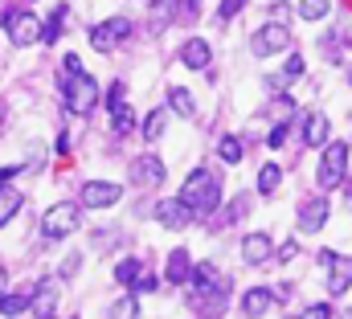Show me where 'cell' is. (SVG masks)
I'll list each match as a JSON object with an SVG mask.
<instances>
[{
	"label": "cell",
	"instance_id": "1",
	"mask_svg": "<svg viewBox=\"0 0 352 319\" xmlns=\"http://www.w3.org/2000/svg\"><path fill=\"white\" fill-rule=\"evenodd\" d=\"M180 201H184V209H188L192 217H209V213L221 205V180H217V172H209V168H197V172L184 180V188H180Z\"/></svg>",
	"mask_w": 352,
	"mask_h": 319
},
{
	"label": "cell",
	"instance_id": "2",
	"mask_svg": "<svg viewBox=\"0 0 352 319\" xmlns=\"http://www.w3.org/2000/svg\"><path fill=\"white\" fill-rule=\"evenodd\" d=\"M78 209H82V205H70V201L50 205V209H45V217H41V238H50V241L70 238V234L78 230Z\"/></svg>",
	"mask_w": 352,
	"mask_h": 319
},
{
	"label": "cell",
	"instance_id": "3",
	"mask_svg": "<svg viewBox=\"0 0 352 319\" xmlns=\"http://www.w3.org/2000/svg\"><path fill=\"white\" fill-rule=\"evenodd\" d=\"M62 90H66V107L74 115H90L98 107V82L90 78V74H66Z\"/></svg>",
	"mask_w": 352,
	"mask_h": 319
},
{
	"label": "cell",
	"instance_id": "4",
	"mask_svg": "<svg viewBox=\"0 0 352 319\" xmlns=\"http://www.w3.org/2000/svg\"><path fill=\"white\" fill-rule=\"evenodd\" d=\"M0 21H4L12 45L25 50V45H37V41H41V21H37V12H29V8H12V12H4Z\"/></svg>",
	"mask_w": 352,
	"mask_h": 319
},
{
	"label": "cell",
	"instance_id": "5",
	"mask_svg": "<svg viewBox=\"0 0 352 319\" xmlns=\"http://www.w3.org/2000/svg\"><path fill=\"white\" fill-rule=\"evenodd\" d=\"M349 172V148L344 144H324V160H320V188H340Z\"/></svg>",
	"mask_w": 352,
	"mask_h": 319
},
{
	"label": "cell",
	"instance_id": "6",
	"mask_svg": "<svg viewBox=\"0 0 352 319\" xmlns=\"http://www.w3.org/2000/svg\"><path fill=\"white\" fill-rule=\"evenodd\" d=\"M250 50H254L258 58H274V54H283V50H291V29H287L283 21H270V25H263V29L254 33V41H250Z\"/></svg>",
	"mask_w": 352,
	"mask_h": 319
},
{
	"label": "cell",
	"instance_id": "7",
	"mask_svg": "<svg viewBox=\"0 0 352 319\" xmlns=\"http://www.w3.org/2000/svg\"><path fill=\"white\" fill-rule=\"evenodd\" d=\"M320 266H328V295L340 299L344 291L352 287V258L349 254H320Z\"/></svg>",
	"mask_w": 352,
	"mask_h": 319
},
{
	"label": "cell",
	"instance_id": "8",
	"mask_svg": "<svg viewBox=\"0 0 352 319\" xmlns=\"http://www.w3.org/2000/svg\"><path fill=\"white\" fill-rule=\"evenodd\" d=\"M127 37H131V21H127V16H111V21H102V25L90 29V45H94L98 54L115 50V45L127 41Z\"/></svg>",
	"mask_w": 352,
	"mask_h": 319
},
{
	"label": "cell",
	"instance_id": "9",
	"mask_svg": "<svg viewBox=\"0 0 352 319\" xmlns=\"http://www.w3.org/2000/svg\"><path fill=\"white\" fill-rule=\"evenodd\" d=\"M119 197H123V188L115 180H87L78 192L82 209H111V205H119Z\"/></svg>",
	"mask_w": 352,
	"mask_h": 319
},
{
	"label": "cell",
	"instance_id": "10",
	"mask_svg": "<svg viewBox=\"0 0 352 319\" xmlns=\"http://www.w3.org/2000/svg\"><path fill=\"white\" fill-rule=\"evenodd\" d=\"M328 213H332V205H328L324 197L303 201V205H299V230H303V234H320L324 221H328Z\"/></svg>",
	"mask_w": 352,
	"mask_h": 319
},
{
	"label": "cell",
	"instance_id": "11",
	"mask_svg": "<svg viewBox=\"0 0 352 319\" xmlns=\"http://www.w3.org/2000/svg\"><path fill=\"white\" fill-rule=\"evenodd\" d=\"M156 221H160V226H168V230H188L192 213L184 209V201H180V197H168V201H156Z\"/></svg>",
	"mask_w": 352,
	"mask_h": 319
},
{
	"label": "cell",
	"instance_id": "12",
	"mask_svg": "<svg viewBox=\"0 0 352 319\" xmlns=\"http://www.w3.org/2000/svg\"><path fill=\"white\" fill-rule=\"evenodd\" d=\"M131 180H135L140 188H156V184L164 180V160L160 156H140L131 164Z\"/></svg>",
	"mask_w": 352,
	"mask_h": 319
},
{
	"label": "cell",
	"instance_id": "13",
	"mask_svg": "<svg viewBox=\"0 0 352 319\" xmlns=\"http://www.w3.org/2000/svg\"><path fill=\"white\" fill-rule=\"evenodd\" d=\"M180 62H184L188 70H205V66L213 62V50H209V41H201V37H188V41H184V50H180Z\"/></svg>",
	"mask_w": 352,
	"mask_h": 319
},
{
	"label": "cell",
	"instance_id": "14",
	"mask_svg": "<svg viewBox=\"0 0 352 319\" xmlns=\"http://www.w3.org/2000/svg\"><path fill=\"white\" fill-rule=\"evenodd\" d=\"M270 254H274V245H270L266 234H246V238H242V258H246L250 266H263Z\"/></svg>",
	"mask_w": 352,
	"mask_h": 319
},
{
	"label": "cell",
	"instance_id": "15",
	"mask_svg": "<svg viewBox=\"0 0 352 319\" xmlns=\"http://www.w3.org/2000/svg\"><path fill=\"white\" fill-rule=\"evenodd\" d=\"M270 303H274V291L254 287V291H246V299H242V316L246 319H263L266 311H270Z\"/></svg>",
	"mask_w": 352,
	"mask_h": 319
},
{
	"label": "cell",
	"instance_id": "16",
	"mask_svg": "<svg viewBox=\"0 0 352 319\" xmlns=\"http://www.w3.org/2000/svg\"><path fill=\"white\" fill-rule=\"evenodd\" d=\"M66 25H70V4H58V8H54V16H50V21H41V41H37V45H54V41L62 37V29H66Z\"/></svg>",
	"mask_w": 352,
	"mask_h": 319
},
{
	"label": "cell",
	"instance_id": "17",
	"mask_svg": "<svg viewBox=\"0 0 352 319\" xmlns=\"http://www.w3.org/2000/svg\"><path fill=\"white\" fill-rule=\"evenodd\" d=\"M188 274H192V258H188V250H173L168 262H164V278L180 287V283H188Z\"/></svg>",
	"mask_w": 352,
	"mask_h": 319
},
{
	"label": "cell",
	"instance_id": "18",
	"mask_svg": "<svg viewBox=\"0 0 352 319\" xmlns=\"http://www.w3.org/2000/svg\"><path fill=\"white\" fill-rule=\"evenodd\" d=\"M328 135H332V123H328V115L311 111V115H307V127H303V140H307L311 148H324V144H328Z\"/></svg>",
	"mask_w": 352,
	"mask_h": 319
},
{
	"label": "cell",
	"instance_id": "19",
	"mask_svg": "<svg viewBox=\"0 0 352 319\" xmlns=\"http://www.w3.org/2000/svg\"><path fill=\"white\" fill-rule=\"evenodd\" d=\"M33 291L37 287H25V291H4L0 295V316H21V311H29V303H33Z\"/></svg>",
	"mask_w": 352,
	"mask_h": 319
},
{
	"label": "cell",
	"instance_id": "20",
	"mask_svg": "<svg viewBox=\"0 0 352 319\" xmlns=\"http://www.w3.org/2000/svg\"><path fill=\"white\" fill-rule=\"evenodd\" d=\"M303 70H307V62H303V58L295 54V58L287 62V70H278V74H270V86H274V90L283 94V90H287L291 82H299V78H303Z\"/></svg>",
	"mask_w": 352,
	"mask_h": 319
},
{
	"label": "cell",
	"instance_id": "21",
	"mask_svg": "<svg viewBox=\"0 0 352 319\" xmlns=\"http://www.w3.org/2000/svg\"><path fill=\"white\" fill-rule=\"evenodd\" d=\"M111 111V123H115V135H127V131H135V111L119 98V102H111L107 107Z\"/></svg>",
	"mask_w": 352,
	"mask_h": 319
},
{
	"label": "cell",
	"instance_id": "22",
	"mask_svg": "<svg viewBox=\"0 0 352 319\" xmlns=\"http://www.w3.org/2000/svg\"><path fill=\"white\" fill-rule=\"evenodd\" d=\"M21 205H25V201H21V192H16V188H8V184H0V226H8V221L21 213Z\"/></svg>",
	"mask_w": 352,
	"mask_h": 319
},
{
	"label": "cell",
	"instance_id": "23",
	"mask_svg": "<svg viewBox=\"0 0 352 319\" xmlns=\"http://www.w3.org/2000/svg\"><path fill=\"white\" fill-rule=\"evenodd\" d=\"M192 283H197V291H201V299L217 287V266L213 262H201V266H192V274H188Z\"/></svg>",
	"mask_w": 352,
	"mask_h": 319
},
{
	"label": "cell",
	"instance_id": "24",
	"mask_svg": "<svg viewBox=\"0 0 352 319\" xmlns=\"http://www.w3.org/2000/svg\"><path fill=\"white\" fill-rule=\"evenodd\" d=\"M168 102H173V111L180 115V119H192L197 115V98L184 90V86H176V90H168Z\"/></svg>",
	"mask_w": 352,
	"mask_h": 319
},
{
	"label": "cell",
	"instance_id": "25",
	"mask_svg": "<svg viewBox=\"0 0 352 319\" xmlns=\"http://www.w3.org/2000/svg\"><path fill=\"white\" fill-rule=\"evenodd\" d=\"M107 319H140V299H135V295L115 299V303H111V311H107Z\"/></svg>",
	"mask_w": 352,
	"mask_h": 319
},
{
	"label": "cell",
	"instance_id": "26",
	"mask_svg": "<svg viewBox=\"0 0 352 319\" xmlns=\"http://www.w3.org/2000/svg\"><path fill=\"white\" fill-rule=\"evenodd\" d=\"M33 299H37V319H54V303H58V295H54L50 283H41V287L33 291Z\"/></svg>",
	"mask_w": 352,
	"mask_h": 319
},
{
	"label": "cell",
	"instance_id": "27",
	"mask_svg": "<svg viewBox=\"0 0 352 319\" xmlns=\"http://www.w3.org/2000/svg\"><path fill=\"white\" fill-rule=\"evenodd\" d=\"M144 274V266H140V258H123L119 266H115V283H123V287H135V278Z\"/></svg>",
	"mask_w": 352,
	"mask_h": 319
},
{
	"label": "cell",
	"instance_id": "28",
	"mask_svg": "<svg viewBox=\"0 0 352 319\" xmlns=\"http://www.w3.org/2000/svg\"><path fill=\"white\" fill-rule=\"evenodd\" d=\"M164 123H168V107H156L144 123V140H160L164 135Z\"/></svg>",
	"mask_w": 352,
	"mask_h": 319
},
{
	"label": "cell",
	"instance_id": "29",
	"mask_svg": "<svg viewBox=\"0 0 352 319\" xmlns=\"http://www.w3.org/2000/svg\"><path fill=\"white\" fill-rule=\"evenodd\" d=\"M278 180H283V168H278V164H263V168H258V192L270 197V192L278 188Z\"/></svg>",
	"mask_w": 352,
	"mask_h": 319
},
{
	"label": "cell",
	"instance_id": "30",
	"mask_svg": "<svg viewBox=\"0 0 352 319\" xmlns=\"http://www.w3.org/2000/svg\"><path fill=\"white\" fill-rule=\"evenodd\" d=\"M176 16V0H152V29L160 33L164 29V21H173Z\"/></svg>",
	"mask_w": 352,
	"mask_h": 319
},
{
	"label": "cell",
	"instance_id": "31",
	"mask_svg": "<svg viewBox=\"0 0 352 319\" xmlns=\"http://www.w3.org/2000/svg\"><path fill=\"white\" fill-rule=\"evenodd\" d=\"M270 115H274V123H291V119H295V102H291L287 94H278V98L270 102Z\"/></svg>",
	"mask_w": 352,
	"mask_h": 319
},
{
	"label": "cell",
	"instance_id": "32",
	"mask_svg": "<svg viewBox=\"0 0 352 319\" xmlns=\"http://www.w3.org/2000/svg\"><path fill=\"white\" fill-rule=\"evenodd\" d=\"M217 152H221V160H226V164H238V160H242V152H246V148H242V140H238V135H226Z\"/></svg>",
	"mask_w": 352,
	"mask_h": 319
},
{
	"label": "cell",
	"instance_id": "33",
	"mask_svg": "<svg viewBox=\"0 0 352 319\" xmlns=\"http://www.w3.org/2000/svg\"><path fill=\"white\" fill-rule=\"evenodd\" d=\"M328 12V0H299V16L303 21H320Z\"/></svg>",
	"mask_w": 352,
	"mask_h": 319
},
{
	"label": "cell",
	"instance_id": "34",
	"mask_svg": "<svg viewBox=\"0 0 352 319\" xmlns=\"http://www.w3.org/2000/svg\"><path fill=\"white\" fill-rule=\"evenodd\" d=\"M299 319H332V303H311L299 311Z\"/></svg>",
	"mask_w": 352,
	"mask_h": 319
},
{
	"label": "cell",
	"instance_id": "35",
	"mask_svg": "<svg viewBox=\"0 0 352 319\" xmlns=\"http://www.w3.org/2000/svg\"><path fill=\"white\" fill-rule=\"evenodd\" d=\"M287 135H291V123H274L266 144H270V148H283V144H287Z\"/></svg>",
	"mask_w": 352,
	"mask_h": 319
},
{
	"label": "cell",
	"instance_id": "36",
	"mask_svg": "<svg viewBox=\"0 0 352 319\" xmlns=\"http://www.w3.org/2000/svg\"><path fill=\"white\" fill-rule=\"evenodd\" d=\"M246 8V0H221V21H234Z\"/></svg>",
	"mask_w": 352,
	"mask_h": 319
},
{
	"label": "cell",
	"instance_id": "37",
	"mask_svg": "<svg viewBox=\"0 0 352 319\" xmlns=\"http://www.w3.org/2000/svg\"><path fill=\"white\" fill-rule=\"evenodd\" d=\"M62 74H82V62H78L74 54H66V62H62Z\"/></svg>",
	"mask_w": 352,
	"mask_h": 319
},
{
	"label": "cell",
	"instance_id": "38",
	"mask_svg": "<svg viewBox=\"0 0 352 319\" xmlns=\"http://www.w3.org/2000/svg\"><path fill=\"white\" fill-rule=\"evenodd\" d=\"M295 250H299V245H295V241H287V245L278 250V262H291V258H295Z\"/></svg>",
	"mask_w": 352,
	"mask_h": 319
},
{
	"label": "cell",
	"instance_id": "39",
	"mask_svg": "<svg viewBox=\"0 0 352 319\" xmlns=\"http://www.w3.org/2000/svg\"><path fill=\"white\" fill-rule=\"evenodd\" d=\"M16 172H21V168H16V164H8V168H0V184H8V180H12V176H16Z\"/></svg>",
	"mask_w": 352,
	"mask_h": 319
},
{
	"label": "cell",
	"instance_id": "40",
	"mask_svg": "<svg viewBox=\"0 0 352 319\" xmlns=\"http://www.w3.org/2000/svg\"><path fill=\"white\" fill-rule=\"evenodd\" d=\"M4 283H8V270L0 266V295H4Z\"/></svg>",
	"mask_w": 352,
	"mask_h": 319
},
{
	"label": "cell",
	"instance_id": "41",
	"mask_svg": "<svg viewBox=\"0 0 352 319\" xmlns=\"http://www.w3.org/2000/svg\"><path fill=\"white\" fill-rule=\"evenodd\" d=\"M184 4H188V8H201V0H184Z\"/></svg>",
	"mask_w": 352,
	"mask_h": 319
},
{
	"label": "cell",
	"instance_id": "42",
	"mask_svg": "<svg viewBox=\"0 0 352 319\" xmlns=\"http://www.w3.org/2000/svg\"><path fill=\"white\" fill-rule=\"evenodd\" d=\"M349 82H352V74H349Z\"/></svg>",
	"mask_w": 352,
	"mask_h": 319
},
{
	"label": "cell",
	"instance_id": "43",
	"mask_svg": "<svg viewBox=\"0 0 352 319\" xmlns=\"http://www.w3.org/2000/svg\"><path fill=\"white\" fill-rule=\"evenodd\" d=\"M349 319H352V316H349Z\"/></svg>",
	"mask_w": 352,
	"mask_h": 319
}]
</instances>
